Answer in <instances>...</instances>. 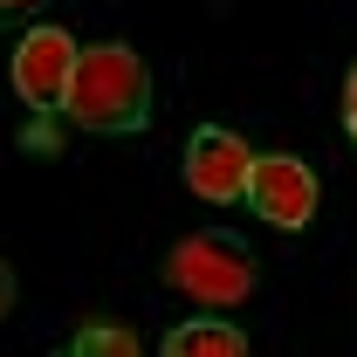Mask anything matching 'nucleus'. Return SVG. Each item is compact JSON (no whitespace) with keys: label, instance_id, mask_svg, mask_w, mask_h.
I'll list each match as a JSON object with an SVG mask.
<instances>
[{"label":"nucleus","instance_id":"4","mask_svg":"<svg viewBox=\"0 0 357 357\" xmlns=\"http://www.w3.org/2000/svg\"><path fill=\"white\" fill-rule=\"evenodd\" d=\"M268 227H282V234H303L316 220V172L303 158H289V151H268L248 165V192H241Z\"/></svg>","mask_w":357,"mask_h":357},{"label":"nucleus","instance_id":"5","mask_svg":"<svg viewBox=\"0 0 357 357\" xmlns=\"http://www.w3.org/2000/svg\"><path fill=\"white\" fill-rule=\"evenodd\" d=\"M248 165H255L248 137L227 131V124H199L192 144H185V185L199 199H213V206H234L248 192Z\"/></svg>","mask_w":357,"mask_h":357},{"label":"nucleus","instance_id":"1","mask_svg":"<svg viewBox=\"0 0 357 357\" xmlns=\"http://www.w3.org/2000/svg\"><path fill=\"white\" fill-rule=\"evenodd\" d=\"M69 124L83 131H103V137H124V131H144L151 124V69L144 55L124 42H96L76 55V76H69Z\"/></svg>","mask_w":357,"mask_h":357},{"label":"nucleus","instance_id":"11","mask_svg":"<svg viewBox=\"0 0 357 357\" xmlns=\"http://www.w3.org/2000/svg\"><path fill=\"white\" fill-rule=\"evenodd\" d=\"M28 7H42V0H0V14H28Z\"/></svg>","mask_w":357,"mask_h":357},{"label":"nucleus","instance_id":"2","mask_svg":"<svg viewBox=\"0 0 357 357\" xmlns=\"http://www.w3.org/2000/svg\"><path fill=\"white\" fill-rule=\"evenodd\" d=\"M165 282H172L178 296L206 303V310H241V303L255 296L261 275H255V255H248L241 234L199 227V234H185L172 255H165Z\"/></svg>","mask_w":357,"mask_h":357},{"label":"nucleus","instance_id":"3","mask_svg":"<svg viewBox=\"0 0 357 357\" xmlns=\"http://www.w3.org/2000/svg\"><path fill=\"white\" fill-rule=\"evenodd\" d=\"M76 35L55 28V21H35L21 42H14V96L28 110H62L69 103V76H76Z\"/></svg>","mask_w":357,"mask_h":357},{"label":"nucleus","instance_id":"8","mask_svg":"<svg viewBox=\"0 0 357 357\" xmlns=\"http://www.w3.org/2000/svg\"><path fill=\"white\" fill-rule=\"evenodd\" d=\"M344 137L357 144V62L344 69Z\"/></svg>","mask_w":357,"mask_h":357},{"label":"nucleus","instance_id":"7","mask_svg":"<svg viewBox=\"0 0 357 357\" xmlns=\"http://www.w3.org/2000/svg\"><path fill=\"white\" fill-rule=\"evenodd\" d=\"M69 357H137V330H117V323H89L69 337Z\"/></svg>","mask_w":357,"mask_h":357},{"label":"nucleus","instance_id":"9","mask_svg":"<svg viewBox=\"0 0 357 357\" xmlns=\"http://www.w3.org/2000/svg\"><path fill=\"white\" fill-rule=\"evenodd\" d=\"M14 296H21V282H14V268L0 261V316H14Z\"/></svg>","mask_w":357,"mask_h":357},{"label":"nucleus","instance_id":"6","mask_svg":"<svg viewBox=\"0 0 357 357\" xmlns=\"http://www.w3.org/2000/svg\"><path fill=\"white\" fill-rule=\"evenodd\" d=\"M165 357H248V337L220 316H192L165 337Z\"/></svg>","mask_w":357,"mask_h":357},{"label":"nucleus","instance_id":"10","mask_svg":"<svg viewBox=\"0 0 357 357\" xmlns=\"http://www.w3.org/2000/svg\"><path fill=\"white\" fill-rule=\"evenodd\" d=\"M28 151H35V158H55V131L35 124V131H28Z\"/></svg>","mask_w":357,"mask_h":357}]
</instances>
